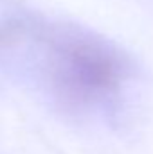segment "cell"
Instances as JSON below:
<instances>
[{"label": "cell", "instance_id": "obj_1", "mask_svg": "<svg viewBox=\"0 0 153 154\" xmlns=\"http://www.w3.org/2000/svg\"><path fill=\"white\" fill-rule=\"evenodd\" d=\"M60 77L79 95H97L117 82V65L103 48L90 43H72L60 57Z\"/></svg>", "mask_w": 153, "mask_h": 154}]
</instances>
